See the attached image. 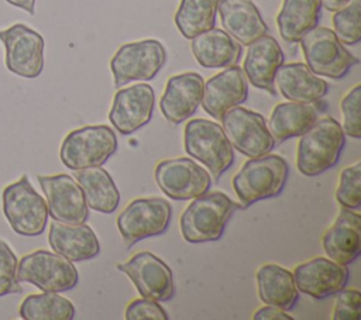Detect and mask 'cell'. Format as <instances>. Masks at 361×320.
<instances>
[{"instance_id": "obj_1", "label": "cell", "mask_w": 361, "mask_h": 320, "mask_svg": "<svg viewBox=\"0 0 361 320\" xmlns=\"http://www.w3.org/2000/svg\"><path fill=\"white\" fill-rule=\"evenodd\" d=\"M244 209L223 192L204 193L192 199L183 210L179 227L185 241L192 244L219 240L234 211Z\"/></svg>"}, {"instance_id": "obj_2", "label": "cell", "mask_w": 361, "mask_h": 320, "mask_svg": "<svg viewBox=\"0 0 361 320\" xmlns=\"http://www.w3.org/2000/svg\"><path fill=\"white\" fill-rule=\"evenodd\" d=\"M345 134L333 117L317 118L299 138L296 147L298 171L309 178L333 168L341 155Z\"/></svg>"}, {"instance_id": "obj_3", "label": "cell", "mask_w": 361, "mask_h": 320, "mask_svg": "<svg viewBox=\"0 0 361 320\" xmlns=\"http://www.w3.org/2000/svg\"><path fill=\"white\" fill-rule=\"evenodd\" d=\"M288 162L275 154L247 159L233 176V187L245 209L252 203L278 196L288 180Z\"/></svg>"}, {"instance_id": "obj_4", "label": "cell", "mask_w": 361, "mask_h": 320, "mask_svg": "<svg viewBox=\"0 0 361 320\" xmlns=\"http://www.w3.org/2000/svg\"><path fill=\"white\" fill-rule=\"evenodd\" d=\"M183 147L188 155L202 162L217 182L234 162V148L231 147L220 124L192 118L183 130Z\"/></svg>"}, {"instance_id": "obj_5", "label": "cell", "mask_w": 361, "mask_h": 320, "mask_svg": "<svg viewBox=\"0 0 361 320\" xmlns=\"http://www.w3.org/2000/svg\"><path fill=\"white\" fill-rule=\"evenodd\" d=\"M3 214L11 230L24 237L41 235L48 221L44 197L34 189L27 175L3 189Z\"/></svg>"}, {"instance_id": "obj_6", "label": "cell", "mask_w": 361, "mask_h": 320, "mask_svg": "<svg viewBox=\"0 0 361 320\" xmlns=\"http://www.w3.org/2000/svg\"><path fill=\"white\" fill-rule=\"evenodd\" d=\"M117 149V138L109 125H86L71 131L59 148L61 162L79 171L102 166Z\"/></svg>"}, {"instance_id": "obj_7", "label": "cell", "mask_w": 361, "mask_h": 320, "mask_svg": "<svg viewBox=\"0 0 361 320\" xmlns=\"http://www.w3.org/2000/svg\"><path fill=\"white\" fill-rule=\"evenodd\" d=\"M306 66L317 76L344 78L360 61L345 49L333 30L314 27L300 38Z\"/></svg>"}, {"instance_id": "obj_8", "label": "cell", "mask_w": 361, "mask_h": 320, "mask_svg": "<svg viewBox=\"0 0 361 320\" xmlns=\"http://www.w3.org/2000/svg\"><path fill=\"white\" fill-rule=\"evenodd\" d=\"M166 62V51L158 39H141L121 45L110 61L114 87L134 80H151Z\"/></svg>"}, {"instance_id": "obj_9", "label": "cell", "mask_w": 361, "mask_h": 320, "mask_svg": "<svg viewBox=\"0 0 361 320\" xmlns=\"http://www.w3.org/2000/svg\"><path fill=\"white\" fill-rule=\"evenodd\" d=\"M20 282L35 285L44 292H66L78 285L79 273L72 261L47 250H37L21 257L17 266Z\"/></svg>"}, {"instance_id": "obj_10", "label": "cell", "mask_w": 361, "mask_h": 320, "mask_svg": "<svg viewBox=\"0 0 361 320\" xmlns=\"http://www.w3.org/2000/svg\"><path fill=\"white\" fill-rule=\"evenodd\" d=\"M172 207L161 197H140L131 200L117 216V228L127 248L135 242L162 234L171 221Z\"/></svg>"}, {"instance_id": "obj_11", "label": "cell", "mask_w": 361, "mask_h": 320, "mask_svg": "<svg viewBox=\"0 0 361 320\" xmlns=\"http://www.w3.org/2000/svg\"><path fill=\"white\" fill-rule=\"evenodd\" d=\"M220 121L231 147L248 158L269 154L276 145L264 116L257 111L234 106L223 114Z\"/></svg>"}, {"instance_id": "obj_12", "label": "cell", "mask_w": 361, "mask_h": 320, "mask_svg": "<svg viewBox=\"0 0 361 320\" xmlns=\"http://www.w3.org/2000/svg\"><path fill=\"white\" fill-rule=\"evenodd\" d=\"M0 41L4 45L6 68L21 78H38L44 69V38L35 30L24 24H13L0 30Z\"/></svg>"}, {"instance_id": "obj_13", "label": "cell", "mask_w": 361, "mask_h": 320, "mask_svg": "<svg viewBox=\"0 0 361 320\" xmlns=\"http://www.w3.org/2000/svg\"><path fill=\"white\" fill-rule=\"evenodd\" d=\"M155 182L172 200H190L204 195L212 186L210 173L192 158H172L155 166Z\"/></svg>"}, {"instance_id": "obj_14", "label": "cell", "mask_w": 361, "mask_h": 320, "mask_svg": "<svg viewBox=\"0 0 361 320\" xmlns=\"http://www.w3.org/2000/svg\"><path fill=\"white\" fill-rule=\"evenodd\" d=\"M117 268L130 278L141 297L155 302L172 299L175 293L172 271L152 252H137L124 264H118Z\"/></svg>"}, {"instance_id": "obj_15", "label": "cell", "mask_w": 361, "mask_h": 320, "mask_svg": "<svg viewBox=\"0 0 361 320\" xmlns=\"http://www.w3.org/2000/svg\"><path fill=\"white\" fill-rule=\"evenodd\" d=\"M38 182L47 199L48 216L65 224L86 223L89 207L82 187L72 176L66 173L39 175Z\"/></svg>"}, {"instance_id": "obj_16", "label": "cell", "mask_w": 361, "mask_h": 320, "mask_svg": "<svg viewBox=\"0 0 361 320\" xmlns=\"http://www.w3.org/2000/svg\"><path fill=\"white\" fill-rule=\"evenodd\" d=\"M154 104L155 93L148 83L118 89L111 101L109 120L123 135L133 134L149 123Z\"/></svg>"}, {"instance_id": "obj_17", "label": "cell", "mask_w": 361, "mask_h": 320, "mask_svg": "<svg viewBox=\"0 0 361 320\" xmlns=\"http://www.w3.org/2000/svg\"><path fill=\"white\" fill-rule=\"evenodd\" d=\"M350 278L347 265L330 258L316 257L299 264L293 271V279L299 292L313 299H324L341 290Z\"/></svg>"}, {"instance_id": "obj_18", "label": "cell", "mask_w": 361, "mask_h": 320, "mask_svg": "<svg viewBox=\"0 0 361 320\" xmlns=\"http://www.w3.org/2000/svg\"><path fill=\"white\" fill-rule=\"evenodd\" d=\"M248 97L247 78L238 65H233L212 76L203 86L202 107L216 120L234 106H240Z\"/></svg>"}, {"instance_id": "obj_19", "label": "cell", "mask_w": 361, "mask_h": 320, "mask_svg": "<svg viewBox=\"0 0 361 320\" xmlns=\"http://www.w3.org/2000/svg\"><path fill=\"white\" fill-rule=\"evenodd\" d=\"M203 86V78L196 72L171 76L159 100L164 117L172 124H180L192 117L202 101Z\"/></svg>"}, {"instance_id": "obj_20", "label": "cell", "mask_w": 361, "mask_h": 320, "mask_svg": "<svg viewBox=\"0 0 361 320\" xmlns=\"http://www.w3.org/2000/svg\"><path fill=\"white\" fill-rule=\"evenodd\" d=\"M243 63V72L250 83L271 94H275L274 78L283 63V52L278 41L271 35H261L250 42Z\"/></svg>"}, {"instance_id": "obj_21", "label": "cell", "mask_w": 361, "mask_h": 320, "mask_svg": "<svg viewBox=\"0 0 361 320\" xmlns=\"http://www.w3.org/2000/svg\"><path fill=\"white\" fill-rule=\"evenodd\" d=\"M361 216L341 207L331 227L323 234L322 245L326 255L341 265H350L361 252Z\"/></svg>"}, {"instance_id": "obj_22", "label": "cell", "mask_w": 361, "mask_h": 320, "mask_svg": "<svg viewBox=\"0 0 361 320\" xmlns=\"http://www.w3.org/2000/svg\"><path fill=\"white\" fill-rule=\"evenodd\" d=\"M274 83L285 99L298 103L317 101L329 92V83L302 62L282 63L275 73Z\"/></svg>"}, {"instance_id": "obj_23", "label": "cell", "mask_w": 361, "mask_h": 320, "mask_svg": "<svg viewBox=\"0 0 361 320\" xmlns=\"http://www.w3.org/2000/svg\"><path fill=\"white\" fill-rule=\"evenodd\" d=\"M48 242L54 252L72 262L94 258L100 252V244L94 231L85 223L65 224L51 223Z\"/></svg>"}, {"instance_id": "obj_24", "label": "cell", "mask_w": 361, "mask_h": 320, "mask_svg": "<svg viewBox=\"0 0 361 320\" xmlns=\"http://www.w3.org/2000/svg\"><path fill=\"white\" fill-rule=\"evenodd\" d=\"M217 13L226 32L241 45H248L268 31L251 0H219Z\"/></svg>"}, {"instance_id": "obj_25", "label": "cell", "mask_w": 361, "mask_h": 320, "mask_svg": "<svg viewBox=\"0 0 361 320\" xmlns=\"http://www.w3.org/2000/svg\"><path fill=\"white\" fill-rule=\"evenodd\" d=\"M190 49L199 65L207 69L237 65L243 47L220 28H210L190 39Z\"/></svg>"}, {"instance_id": "obj_26", "label": "cell", "mask_w": 361, "mask_h": 320, "mask_svg": "<svg viewBox=\"0 0 361 320\" xmlns=\"http://www.w3.org/2000/svg\"><path fill=\"white\" fill-rule=\"evenodd\" d=\"M257 289L261 302L282 310H290L299 299L293 273L276 264H265L258 268Z\"/></svg>"}, {"instance_id": "obj_27", "label": "cell", "mask_w": 361, "mask_h": 320, "mask_svg": "<svg viewBox=\"0 0 361 320\" xmlns=\"http://www.w3.org/2000/svg\"><path fill=\"white\" fill-rule=\"evenodd\" d=\"M316 120L317 110L310 103L285 101L274 107L267 127L275 144H281L292 137L302 135Z\"/></svg>"}, {"instance_id": "obj_28", "label": "cell", "mask_w": 361, "mask_h": 320, "mask_svg": "<svg viewBox=\"0 0 361 320\" xmlns=\"http://www.w3.org/2000/svg\"><path fill=\"white\" fill-rule=\"evenodd\" d=\"M320 13V0H283L276 16L281 37L289 44L299 42L306 32L317 27Z\"/></svg>"}, {"instance_id": "obj_29", "label": "cell", "mask_w": 361, "mask_h": 320, "mask_svg": "<svg viewBox=\"0 0 361 320\" xmlns=\"http://www.w3.org/2000/svg\"><path fill=\"white\" fill-rule=\"evenodd\" d=\"M87 207L99 213H113L120 203V193L110 173L102 166H92L75 172Z\"/></svg>"}, {"instance_id": "obj_30", "label": "cell", "mask_w": 361, "mask_h": 320, "mask_svg": "<svg viewBox=\"0 0 361 320\" xmlns=\"http://www.w3.org/2000/svg\"><path fill=\"white\" fill-rule=\"evenodd\" d=\"M219 0H180L175 13V24L179 32L192 39L200 32L214 27Z\"/></svg>"}, {"instance_id": "obj_31", "label": "cell", "mask_w": 361, "mask_h": 320, "mask_svg": "<svg viewBox=\"0 0 361 320\" xmlns=\"http://www.w3.org/2000/svg\"><path fill=\"white\" fill-rule=\"evenodd\" d=\"M18 314L24 320H72L75 306L55 292L28 295L20 304Z\"/></svg>"}, {"instance_id": "obj_32", "label": "cell", "mask_w": 361, "mask_h": 320, "mask_svg": "<svg viewBox=\"0 0 361 320\" xmlns=\"http://www.w3.org/2000/svg\"><path fill=\"white\" fill-rule=\"evenodd\" d=\"M333 32L345 45H355L361 41V3L351 0L345 7L334 11Z\"/></svg>"}, {"instance_id": "obj_33", "label": "cell", "mask_w": 361, "mask_h": 320, "mask_svg": "<svg viewBox=\"0 0 361 320\" xmlns=\"http://www.w3.org/2000/svg\"><path fill=\"white\" fill-rule=\"evenodd\" d=\"M336 199L341 207L358 210L361 206V162L345 166L340 173Z\"/></svg>"}, {"instance_id": "obj_34", "label": "cell", "mask_w": 361, "mask_h": 320, "mask_svg": "<svg viewBox=\"0 0 361 320\" xmlns=\"http://www.w3.org/2000/svg\"><path fill=\"white\" fill-rule=\"evenodd\" d=\"M17 266L16 254L4 240H0V297L23 292L17 278Z\"/></svg>"}, {"instance_id": "obj_35", "label": "cell", "mask_w": 361, "mask_h": 320, "mask_svg": "<svg viewBox=\"0 0 361 320\" xmlns=\"http://www.w3.org/2000/svg\"><path fill=\"white\" fill-rule=\"evenodd\" d=\"M360 99H361V85H355L340 103L343 116V131L351 138L361 137V120H360Z\"/></svg>"}, {"instance_id": "obj_36", "label": "cell", "mask_w": 361, "mask_h": 320, "mask_svg": "<svg viewBox=\"0 0 361 320\" xmlns=\"http://www.w3.org/2000/svg\"><path fill=\"white\" fill-rule=\"evenodd\" d=\"M333 319L334 320H360L361 319V293L360 290L350 288L341 289L336 293Z\"/></svg>"}, {"instance_id": "obj_37", "label": "cell", "mask_w": 361, "mask_h": 320, "mask_svg": "<svg viewBox=\"0 0 361 320\" xmlns=\"http://www.w3.org/2000/svg\"><path fill=\"white\" fill-rule=\"evenodd\" d=\"M124 317L127 320H142V319H152V320H168V314L165 310L158 304V302L141 297L134 299L126 307Z\"/></svg>"}, {"instance_id": "obj_38", "label": "cell", "mask_w": 361, "mask_h": 320, "mask_svg": "<svg viewBox=\"0 0 361 320\" xmlns=\"http://www.w3.org/2000/svg\"><path fill=\"white\" fill-rule=\"evenodd\" d=\"M254 320H292L293 317L289 316L286 313V310H282L279 307H275V306H264V307H259L254 316H252Z\"/></svg>"}, {"instance_id": "obj_39", "label": "cell", "mask_w": 361, "mask_h": 320, "mask_svg": "<svg viewBox=\"0 0 361 320\" xmlns=\"http://www.w3.org/2000/svg\"><path fill=\"white\" fill-rule=\"evenodd\" d=\"M8 4L23 8L24 11H27L28 14H34V7H35V0H6Z\"/></svg>"}, {"instance_id": "obj_40", "label": "cell", "mask_w": 361, "mask_h": 320, "mask_svg": "<svg viewBox=\"0 0 361 320\" xmlns=\"http://www.w3.org/2000/svg\"><path fill=\"white\" fill-rule=\"evenodd\" d=\"M351 0H320L322 6L327 10V11H337L343 7H345Z\"/></svg>"}]
</instances>
